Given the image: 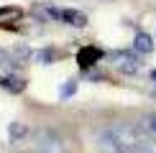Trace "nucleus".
I'll return each instance as SVG.
<instances>
[{
  "label": "nucleus",
  "mask_w": 156,
  "mask_h": 153,
  "mask_svg": "<svg viewBox=\"0 0 156 153\" xmlns=\"http://www.w3.org/2000/svg\"><path fill=\"white\" fill-rule=\"evenodd\" d=\"M136 125H138L141 130L146 133V135L156 138V112H144L138 120H136Z\"/></svg>",
  "instance_id": "6e6552de"
},
{
  "label": "nucleus",
  "mask_w": 156,
  "mask_h": 153,
  "mask_svg": "<svg viewBox=\"0 0 156 153\" xmlns=\"http://www.w3.org/2000/svg\"><path fill=\"white\" fill-rule=\"evenodd\" d=\"M74 87H77V82L72 79V84H67V87H64V97H69V94L74 92Z\"/></svg>",
  "instance_id": "9d476101"
},
{
  "label": "nucleus",
  "mask_w": 156,
  "mask_h": 153,
  "mask_svg": "<svg viewBox=\"0 0 156 153\" xmlns=\"http://www.w3.org/2000/svg\"><path fill=\"white\" fill-rule=\"evenodd\" d=\"M26 135H28L26 123H10V125H8V138H10V143H18V140H23Z\"/></svg>",
  "instance_id": "1a4fd4ad"
},
{
  "label": "nucleus",
  "mask_w": 156,
  "mask_h": 153,
  "mask_svg": "<svg viewBox=\"0 0 156 153\" xmlns=\"http://www.w3.org/2000/svg\"><path fill=\"white\" fill-rule=\"evenodd\" d=\"M131 153H156V138L146 135V133L141 130V135L136 140V145L131 148Z\"/></svg>",
  "instance_id": "0eeeda50"
},
{
  "label": "nucleus",
  "mask_w": 156,
  "mask_h": 153,
  "mask_svg": "<svg viewBox=\"0 0 156 153\" xmlns=\"http://www.w3.org/2000/svg\"><path fill=\"white\" fill-rule=\"evenodd\" d=\"M34 138H36V151H41V153H69L64 138L54 127H38Z\"/></svg>",
  "instance_id": "f257e3e1"
},
{
  "label": "nucleus",
  "mask_w": 156,
  "mask_h": 153,
  "mask_svg": "<svg viewBox=\"0 0 156 153\" xmlns=\"http://www.w3.org/2000/svg\"><path fill=\"white\" fill-rule=\"evenodd\" d=\"M95 145H97V151H100V153H131V151H128L126 145L118 140V135H115L110 127H105V130L97 133Z\"/></svg>",
  "instance_id": "f03ea898"
},
{
  "label": "nucleus",
  "mask_w": 156,
  "mask_h": 153,
  "mask_svg": "<svg viewBox=\"0 0 156 153\" xmlns=\"http://www.w3.org/2000/svg\"><path fill=\"white\" fill-rule=\"evenodd\" d=\"M151 79H154V82H156V69H154V72H151Z\"/></svg>",
  "instance_id": "9b49d317"
},
{
  "label": "nucleus",
  "mask_w": 156,
  "mask_h": 153,
  "mask_svg": "<svg viewBox=\"0 0 156 153\" xmlns=\"http://www.w3.org/2000/svg\"><path fill=\"white\" fill-rule=\"evenodd\" d=\"M113 64L123 74H138L144 61H141V56L136 51H118V54H113Z\"/></svg>",
  "instance_id": "7ed1b4c3"
},
{
  "label": "nucleus",
  "mask_w": 156,
  "mask_h": 153,
  "mask_svg": "<svg viewBox=\"0 0 156 153\" xmlns=\"http://www.w3.org/2000/svg\"><path fill=\"white\" fill-rule=\"evenodd\" d=\"M26 153H41V151H36V148H34V151H26Z\"/></svg>",
  "instance_id": "f8f14e48"
},
{
  "label": "nucleus",
  "mask_w": 156,
  "mask_h": 153,
  "mask_svg": "<svg viewBox=\"0 0 156 153\" xmlns=\"http://www.w3.org/2000/svg\"><path fill=\"white\" fill-rule=\"evenodd\" d=\"M59 21H64V23H69V25H77V28H84L87 25V15L84 13H80V10H59Z\"/></svg>",
  "instance_id": "423d86ee"
},
{
  "label": "nucleus",
  "mask_w": 156,
  "mask_h": 153,
  "mask_svg": "<svg viewBox=\"0 0 156 153\" xmlns=\"http://www.w3.org/2000/svg\"><path fill=\"white\" fill-rule=\"evenodd\" d=\"M154 46H156V43H154V38L148 36V33H144V31L136 33V38H133V51H136L138 56H148V54L154 51Z\"/></svg>",
  "instance_id": "20e7f679"
},
{
  "label": "nucleus",
  "mask_w": 156,
  "mask_h": 153,
  "mask_svg": "<svg viewBox=\"0 0 156 153\" xmlns=\"http://www.w3.org/2000/svg\"><path fill=\"white\" fill-rule=\"evenodd\" d=\"M102 56V51L97 49V46H84L80 54H77V61H80V66H92V64H97V59Z\"/></svg>",
  "instance_id": "39448f33"
}]
</instances>
